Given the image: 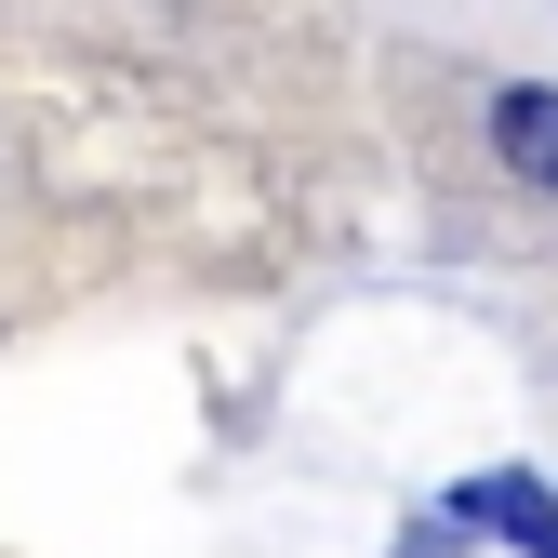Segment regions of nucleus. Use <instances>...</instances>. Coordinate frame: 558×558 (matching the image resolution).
<instances>
[{"label":"nucleus","instance_id":"nucleus-2","mask_svg":"<svg viewBox=\"0 0 558 558\" xmlns=\"http://www.w3.org/2000/svg\"><path fill=\"white\" fill-rule=\"evenodd\" d=\"M465 519H478V532H519L532 558H558V493H545V478H519V465L465 478Z\"/></svg>","mask_w":558,"mask_h":558},{"label":"nucleus","instance_id":"nucleus-1","mask_svg":"<svg viewBox=\"0 0 558 558\" xmlns=\"http://www.w3.org/2000/svg\"><path fill=\"white\" fill-rule=\"evenodd\" d=\"M493 147H506V173H519V186H545V199H558V94H545V81L493 94Z\"/></svg>","mask_w":558,"mask_h":558}]
</instances>
